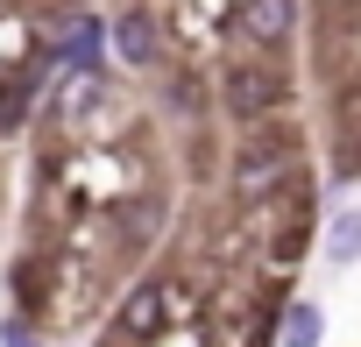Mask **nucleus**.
Masks as SVG:
<instances>
[{"mask_svg":"<svg viewBox=\"0 0 361 347\" xmlns=\"http://www.w3.org/2000/svg\"><path fill=\"white\" fill-rule=\"evenodd\" d=\"M276 347H326V305L319 298H290L276 319Z\"/></svg>","mask_w":361,"mask_h":347,"instance_id":"obj_9","label":"nucleus"},{"mask_svg":"<svg viewBox=\"0 0 361 347\" xmlns=\"http://www.w3.org/2000/svg\"><path fill=\"white\" fill-rule=\"evenodd\" d=\"M170 220H177V213H170V192H163V178H156V185H142L135 199H121V206H114V248H121V262L135 269L149 248H163Z\"/></svg>","mask_w":361,"mask_h":347,"instance_id":"obj_5","label":"nucleus"},{"mask_svg":"<svg viewBox=\"0 0 361 347\" xmlns=\"http://www.w3.org/2000/svg\"><path fill=\"white\" fill-rule=\"evenodd\" d=\"M163 333H170L163 276H156V269H142V276H128V284H121V298L106 305V340H114V347H156Z\"/></svg>","mask_w":361,"mask_h":347,"instance_id":"obj_3","label":"nucleus"},{"mask_svg":"<svg viewBox=\"0 0 361 347\" xmlns=\"http://www.w3.org/2000/svg\"><path fill=\"white\" fill-rule=\"evenodd\" d=\"M106 22H114V64H121V71L156 78V71L170 64V57H163V50H170V22L149 8V0H121Z\"/></svg>","mask_w":361,"mask_h":347,"instance_id":"obj_4","label":"nucleus"},{"mask_svg":"<svg viewBox=\"0 0 361 347\" xmlns=\"http://www.w3.org/2000/svg\"><path fill=\"white\" fill-rule=\"evenodd\" d=\"M290 178H305V149L283 121H262V128H241V149L227 163V199L234 206H269L290 192Z\"/></svg>","mask_w":361,"mask_h":347,"instance_id":"obj_1","label":"nucleus"},{"mask_svg":"<svg viewBox=\"0 0 361 347\" xmlns=\"http://www.w3.org/2000/svg\"><path fill=\"white\" fill-rule=\"evenodd\" d=\"M298 99V78L283 57H227L220 64V114L241 121V128H262V121H283Z\"/></svg>","mask_w":361,"mask_h":347,"instance_id":"obj_2","label":"nucleus"},{"mask_svg":"<svg viewBox=\"0 0 361 347\" xmlns=\"http://www.w3.org/2000/svg\"><path fill=\"white\" fill-rule=\"evenodd\" d=\"M298 22H305V0H241V15H234V43L255 50V57H283L298 43Z\"/></svg>","mask_w":361,"mask_h":347,"instance_id":"obj_6","label":"nucleus"},{"mask_svg":"<svg viewBox=\"0 0 361 347\" xmlns=\"http://www.w3.org/2000/svg\"><path fill=\"white\" fill-rule=\"evenodd\" d=\"M319 262L326 269H354L361 262V206H333L319 220Z\"/></svg>","mask_w":361,"mask_h":347,"instance_id":"obj_8","label":"nucleus"},{"mask_svg":"<svg viewBox=\"0 0 361 347\" xmlns=\"http://www.w3.org/2000/svg\"><path fill=\"white\" fill-rule=\"evenodd\" d=\"M213 71L206 64H163L156 71V106L170 114V121H185V128H206L213 121Z\"/></svg>","mask_w":361,"mask_h":347,"instance_id":"obj_7","label":"nucleus"},{"mask_svg":"<svg viewBox=\"0 0 361 347\" xmlns=\"http://www.w3.org/2000/svg\"><path fill=\"white\" fill-rule=\"evenodd\" d=\"M0 347H57V333L29 312H0Z\"/></svg>","mask_w":361,"mask_h":347,"instance_id":"obj_10","label":"nucleus"}]
</instances>
